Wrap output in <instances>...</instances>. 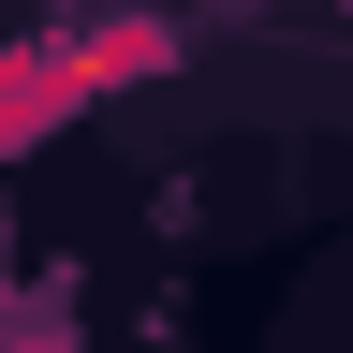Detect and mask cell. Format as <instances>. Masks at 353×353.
Masks as SVG:
<instances>
[{
    "label": "cell",
    "instance_id": "1",
    "mask_svg": "<svg viewBox=\"0 0 353 353\" xmlns=\"http://www.w3.org/2000/svg\"><path fill=\"white\" fill-rule=\"evenodd\" d=\"M59 74H74V103H103V88H162V74H176V15H103V30H59Z\"/></svg>",
    "mask_w": 353,
    "mask_h": 353
},
{
    "label": "cell",
    "instance_id": "2",
    "mask_svg": "<svg viewBox=\"0 0 353 353\" xmlns=\"http://www.w3.org/2000/svg\"><path fill=\"white\" fill-rule=\"evenodd\" d=\"M74 74H59V44H0V162H30L44 132H74Z\"/></svg>",
    "mask_w": 353,
    "mask_h": 353
},
{
    "label": "cell",
    "instance_id": "3",
    "mask_svg": "<svg viewBox=\"0 0 353 353\" xmlns=\"http://www.w3.org/2000/svg\"><path fill=\"white\" fill-rule=\"evenodd\" d=\"M0 353H74V324L59 309H0Z\"/></svg>",
    "mask_w": 353,
    "mask_h": 353
}]
</instances>
